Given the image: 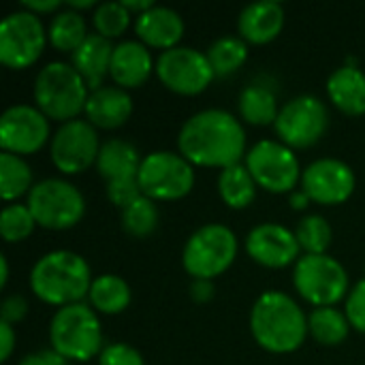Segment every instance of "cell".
Listing matches in <instances>:
<instances>
[{
  "mask_svg": "<svg viewBox=\"0 0 365 365\" xmlns=\"http://www.w3.org/2000/svg\"><path fill=\"white\" fill-rule=\"evenodd\" d=\"M351 323L342 310L334 308H314L308 314V331L323 346H338L351 334Z\"/></svg>",
  "mask_w": 365,
  "mask_h": 365,
  "instance_id": "obj_30",
  "label": "cell"
},
{
  "mask_svg": "<svg viewBox=\"0 0 365 365\" xmlns=\"http://www.w3.org/2000/svg\"><path fill=\"white\" fill-rule=\"evenodd\" d=\"M357 175L340 158L312 160L302 173V190L319 205H340L353 197Z\"/></svg>",
  "mask_w": 365,
  "mask_h": 365,
  "instance_id": "obj_16",
  "label": "cell"
},
{
  "mask_svg": "<svg viewBox=\"0 0 365 365\" xmlns=\"http://www.w3.org/2000/svg\"><path fill=\"white\" fill-rule=\"evenodd\" d=\"M289 203H291L293 210H306L308 203H310V197L299 188V190H293V192L289 195Z\"/></svg>",
  "mask_w": 365,
  "mask_h": 365,
  "instance_id": "obj_45",
  "label": "cell"
},
{
  "mask_svg": "<svg viewBox=\"0 0 365 365\" xmlns=\"http://www.w3.org/2000/svg\"><path fill=\"white\" fill-rule=\"evenodd\" d=\"M88 261L73 250H51L30 269V291L49 306L64 308L81 304L92 287Z\"/></svg>",
  "mask_w": 365,
  "mask_h": 365,
  "instance_id": "obj_3",
  "label": "cell"
},
{
  "mask_svg": "<svg viewBox=\"0 0 365 365\" xmlns=\"http://www.w3.org/2000/svg\"><path fill=\"white\" fill-rule=\"evenodd\" d=\"M17 365H68V361L60 353H56L51 349V351L30 353V355H26Z\"/></svg>",
  "mask_w": 365,
  "mask_h": 365,
  "instance_id": "obj_40",
  "label": "cell"
},
{
  "mask_svg": "<svg viewBox=\"0 0 365 365\" xmlns=\"http://www.w3.org/2000/svg\"><path fill=\"white\" fill-rule=\"evenodd\" d=\"M32 94L36 107L49 120L64 124L86 111L90 88L71 62L53 60L36 73Z\"/></svg>",
  "mask_w": 365,
  "mask_h": 365,
  "instance_id": "obj_4",
  "label": "cell"
},
{
  "mask_svg": "<svg viewBox=\"0 0 365 365\" xmlns=\"http://www.w3.org/2000/svg\"><path fill=\"white\" fill-rule=\"evenodd\" d=\"M0 287L4 289L6 284H9V259H6V255H2L0 257Z\"/></svg>",
  "mask_w": 365,
  "mask_h": 365,
  "instance_id": "obj_47",
  "label": "cell"
},
{
  "mask_svg": "<svg viewBox=\"0 0 365 365\" xmlns=\"http://www.w3.org/2000/svg\"><path fill=\"white\" fill-rule=\"evenodd\" d=\"M143 192L139 188V180L137 178H124V180H115V182H109L107 184V199L124 210L126 205H130L135 199H139Z\"/></svg>",
  "mask_w": 365,
  "mask_h": 365,
  "instance_id": "obj_38",
  "label": "cell"
},
{
  "mask_svg": "<svg viewBox=\"0 0 365 365\" xmlns=\"http://www.w3.org/2000/svg\"><path fill=\"white\" fill-rule=\"evenodd\" d=\"M139 150L126 141V139H107L101 145L98 158H96V171L98 175L109 184L124 178H137L141 167Z\"/></svg>",
  "mask_w": 365,
  "mask_h": 365,
  "instance_id": "obj_24",
  "label": "cell"
},
{
  "mask_svg": "<svg viewBox=\"0 0 365 365\" xmlns=\"http://www.w3.org/2000/svg\"><path fill=\"white\" fill-rule=\"evenodd\" d=\"M237 257V235L220 222L199 227L184 244L182 265L192 280L222 276Z\"/></svg>",
  "mask_w": 365,
  "mask_h": 365,
  "instance_id": "obj_6",
  "label": "cell"
},
{
  "mask_svg": "<svg viewBox=\"0 0 365 365\" xmlns=\"http://www.w3.org/2000/svg\"><path fill=\"white\" fill-rule=\"evenodd\" d=\"M329 126V113L325 103L314 94H299L280 107L276 118L278 141L291 150H308L317 145Z\"/></svg>",
  "mask_w": 365,
  "mask_h": 365,
  "instance_id": "obj_12",
  "label": "cell"
},
{
  "mask_svg": "<svg viewBox=\"0 0 365 365\" xmlns=\"http://www.w3.org/2000/svg\"><path fill=\"white\" fill-rule=\"evenodd\" d=\"M237 111L246 124H252V126L276 124V118L280 113L278 96L269 86H265L261 81H252V83L244 86V90L240 92Z\"/></svg>",
  "mask_w": 365,
  "mask_h": 365,
  "instance_id": "obj_25",
  "label": "cell"
},
{
  "mask_svg": "<svg viewBox=\"0 0 365 365\" xmlns=\"http://www.w3.org/2000/svg\"><path fill=\"white\" fill-rule=\"evenodd\" d=\"M88 34L90 32H88L86 17L66 6L62 11H58L47 26L49 45L62 53H73L88 38Z\"/></svg>",
  "mask_w": 365,
  "mask_h": 365,
  "instance_id": "obj_28",
  "label": "cell"
},
{
  "mask_svg": "<svg viewBox=\"0 0 365 365\" xmlns=\"http://www.w3.org/2000/svg\"><path fill=\"white\" fill-rule=\"evenodd\" d=\"M34 186L32 169L24 160V156L2 152L0 154V192L6 203L17 201L19 197H28Z\"/></svg>",
  "mask_w": 365,
  "mask_h": 365,
  "instance_id": "obj_31",
  "label": "cell"
},
{
  "mask_svg": "<svg viewBox=\"0 0 365 365\" xmlns=\"http://www.w3.org/2000/svg\"><path fill=\"white\" fill-rule=\"evenodd\" d=\"M60 6H62V2L60 0H24L21 2V9H26V11H30V13H34V15H47V13H58L60 11Z\"/></svg>",
  "mask_w": 365,
  "mask_h": 365,
  "instance_id": "obj_42",
  "label": "cell"
},
{
  "mask_svg": "<svg viewBox=\"0 0 365 365\" xmlns=\"http://www.w3.org/2000/svg\"><path fill=\"white\" fill-rule=\"evenodd\" d=\"M98 4L94 0H79V2H66V9H73L77 13H81L83 9H96Z\"/></svg>",
  "mask_w": 365,
  "mask_h": 365,
  "instance_id": "obj_46",
  "label": "cell"
},
{
  "mask_svg": "<svg viewBox=\"0 0 365 365\" xmlns=\"http://www.w3.org/2000/svg\"><path fill=\"white\" fill-rule=\"evenodd\" d=\"M156 77L167 90L182 96L201 94L216 79L205 51L184 45L160 51L156 58Z\"/></svg>",
  "mask_w": 365,
  "mask_h": 365,
  "instance_id": "obj_13",
  "label": "cell"
},
{
  "mask_svg": "<svg viewBox=\"0 0 365 365\" xmlns=\"http://www.w3.org/2000/svg\"><path fill=\"white\" fill-rule=\"evenodd\" d=\"M28 308H30V306H28L26 297L19 295V293H13V295H9V297L2 299V306H0V321H4V323H9V325H17V323H21V321L26 319Z\"/></svg>",
  "mask_w": 365,
  "mask_h": 365,
  "instance_id": "obj_39",
  "label": "cell"
},
{
  "mask_svg": "<svg viewBox=\"0 0 365 365\" xmlns=\"http://www.w3.org/2000/svg\"><path fill=\"white\" fill-rule=\"evenodd\" d=\"M244 165L252 173L259 188L274 195H291L302 184V165L289 145L274 139L257 141L248 152Z\"/></svg>",
  "mask_w": 365,
  "mask_h": 365,
  "instance_id": "obj_10",
  "label": "cell"
},
{
  "mask_svg": "<svg viewBox=\"0 0 365 365\" xmlns=\"http://www.w3.org/2000/svg\"><path fill=\"white\" fill-rule=\"evenodd\" d=\"M49 342L66 361L86 364L103 353V327L98 312L88 304L58 308L49 321Z\"/></svg>",
  "mask_w": 365,
  "mask_h": 365,
  "instance_id": "obj_5",
  "label": "cell"
},
{
  "mask_svg": "<svg viewBox=\"0 0 365 365\" xmlns=\"http://www.w3.org/2000/svg\"><path fill=\"white\" fill-rule=\"evenodd\" d=\"M137 180L152 201H180L195 188V167L180 152L156 150L143 156Z\"/></svg>",
  "mask_w": 365,
  "mask_h": 365,
  "instance_id": "obj_9",
  "label": "cell"
},
{
  "mask_svg": "<svg viewBox=\"0 0 365 365\" xmlns=\"http://www.w3.org/2000/svg\"><path fill=\"white\" fill-rule=\"evenodd\" d=\"M101 145L98 128H94L88 120L77 118L60 124V128L51 135L49 156L60 173L79 175L96 165Z\"/></svg>",
  "mask_w": 365,
  "mask_h": 365,
  "instance_id": "obj_14",
  "label": "cell"
},
{
  "mask_svg": "<svg viewBox=\"0 0 365 365\" xmlns=\"http://www.w3.org/2000/svg\"><path fill=\"white\" fill-rule=\"evenodd\" d=\"M133 15L137 13V15H141V13H145V11H150L152 6H154V2L152 0H124L122 2Z\"/></svg>",
  "mask_w": 365,
  "mask_h": 365,
  "instance_id": "obj_44",
  "label": "cell"
},
{
  "mask_svg": "<svg viewBox=\"0 0 365 365\" xmlns=\"http://www.w3.org/2000/svg\"><path fill=\"white\" fill-rule=\"evenodd\" d=\"M38 227L49 231H66L81 222L86 199L81 190L62 178H47L32 186L26 201Z\"/></svg>",
  "mask_w": 365,
  "mask_h": 365,
  "instance_id": "obj_8",
  "label": "cell"
},
{
  "mask_svg": "<svg viewBox=\"0 0 365 365\" xmlns=\"http://www.w3.org/2000/svg\"><path fill=\"white\" fill-rule=\"evenodd\" d=\"M113 43L101 34H88V38L71 53V64L83 77L90 92L105 86V77L111 68Z\"/></svg>",
  "mask_w": 365,
  "mask_h": 365,
  "instance_id": "obj_22",
  "label": "cell"
},
{
  "mask_svg": "<svg viewBox=\"0 0 365 365\" xmlns=\"http://www.w3.org/2000/svg\"><path fill=\"white\" fill-rule=\"evenodd\" d=\"M344 314L355 331L365 334V278L351 287L344 299Z\"/></svg>",
  "mask_w": 365,
  "mask_h": 365,
  "instance_id": "obj_36",
  "label": "cell"
},
{
  "mask_svg": "<svg viewBox=\"0 0 365 365\" xmlns=\"http://www.w3.org/2000/svg\"><path fill=\"white\" fill-rule=\"evenodd\" d=\"M47 43V28L41 17L26 9H17L0 21V62L6 68H30Z\"/></svg>",
  "mask_w": 365,
  "mask_h": 365,
  "instance_id": "obj_11",
  "label": "cell"
},
{
  "mask_svg": "<svg viewBox=\"0 0 365 365\" xmlns=\"http://www.w3.org/2000/svg\"><path fill=\"white\" fill-rule=\"evenodd\" d=\"M257 182L244 163L231 165L218 175V195L231 210H246L257 199Z\"/></svg>",
  "mask_w": 365,
  "mask_h": 365,
  "instance_id": "obj_27",
  "label": "cell"
},
{
  "mask_svg": "<svg viewBox=\"0 0 365 365\" xmlns=\"http://www.w3.org/2000/svg\"><path fill=\"white\" fill-rule=\"evenodd\" d=\"M190 297L197 304H207L214 297V280H192Z\"/></svg>",
  "mask_w": 365,
  "mask_h": 365,
  "instance_id": "obj_43",
  "label": "cell"
},
{
  "mask_svg": "<svg viewBox=\"0 0 365 365\" xmlns=\"http://www.w3.org/2000/svg\"><path fill=\"white\" fill-rule=\"evenodd\" d=\"M154 71H156V62L152 58V51L141 41H120L113 47L111 68H109V77L113 79V86L122 90L141 88Z\"/></svg>",
  "mask_w": 365,
  "mask_h": 365,
  "instance_id": "obj_19",
  "label": "cell"
},
{
  "mask_svg": "<svg viewBox=\"0 0 365 365\" xmlns=\"http://www.w3.org/2000/svg\"><path fill=\"white\" fill-rule=\"evenodd\" d=\"M250 334L255 342L274 355H289L308 338V314L284 291H263L250 310Z\"/></svg>",
  "mask_w": 365,
  "mask_h": 365,
  "instance_id": "obj_2",
  "label": "cell"
},
{
  "mask_svg": "<svg viewBox=\"0 0 365 365\" xmlns=\"http://www.w3.org/2000/svg\"><path fill=\"white\" fill-rule=\"evenodd\" d=\"M13 349H15V331H13V325L0 321V361L2 364L11 359Z\"/></svg>",
  "mask_w": 365,
  "mask_h": 365,
  "instance_id": "obj_41",
  "label": "cell"
},
{
  "mask_svg": "<svg viewBox=\"0 0 365 365\" xmlns=\"http://www.w3.org/2000/svg\"><path fill=\"white\" fill-rule=\"evenodd\" d=\"M88 302L98 314L113 317V314H122L130 306L133 291L124 278L115 274H103L92 280Z\"/></svg>",
  "mask_w": 365,
  "mask_h": 365,
  "instance_id": "obj_26",
  "label": "cell"
},
{
  "mask_svg": "<svg viewBox=\"0 0 365 365\" xmlns=\"http://www.w3.org/2000/svg\"><path fill=\"white\" fill-rule=\"evenodd\" d=\"M327 96L346 115L365 113V73L355 64L338 66L327 79Z\"/></svg>",
  "mask_w": 365,
  "mask_h": 365,
  "instance_id": "obj_23",
  "label": "cell"
},
{
  "mask_svg": "<svg viewBox=\"0 0 365 365\" xmlns=\"http://www.w3.org/2000/svg\"><path fill=\"white\" fill-rule=\"evenodd\" d=\"M178 152L192 167L227 169L246 156V130L237 115L225 109H203L190 115L178 133Z\"/></svg>",
  "mask_w": 365,
  "mask_h": 365,
  "instance_id": "obj_1",
  "label": "cell"
},
{
  "mask_svg": "<svg viewBox=\"0 0 365 365\" xmlns=\"http://www.w3.org/2000/svg\"><path fill=\"white\" fill-rule=\"evenodd\" d=\"M49 118L34 105L17 103L4 109L0 118V148L17 156L38 152L51 141Z\"/></svg>",
  "mask_w": 365,
  "mask_h": 365,
  "instance_id": "obj_15",
  "label": "cell"
},
{
  "mask_svg": "<svg viewBox=\"0 0 365 365\" xmlns=\"http://www.w3.org/2000/svg\"><path fill=\"white\" fill-rule=\"evenodd\" d=\"M130 19H133V13L122 2H101L92 13L96 34L109 41L122 36L126 28L130 26Z\"/></svg>",
  "mask_w": 365,
  "mask_h": 365,
  "instance_id": "obj_35",
  "label": "cell"
},
{
  "mask_svg": "<svg viewBox=\"0 0 365 365\" xmlns=\"http://www.w3.org/2000/svg\"><path fill=\"white\" fill-rule=\"evenodd\" d=\"M184 30H186L184 17L171 6L154 4L150 11L135 17L137 41H141L145 47L152 49L167 51L178 47V43L184 36Z\"/></svg>",
  "mask_w": 365,
  "mask_h": 365,
  "instance_id": "obj_18",
  "label": "cell"
},
{
  "mask_svg": "<svg viewBox=\"0 0 365 365\" xmlns=\"http://www.w3.org/2000/svg\"><path fill=\"white\" fill-rule=\"evenodd\" d=\"M284 28V6L276 0L252 2L240 11L237 34L248 45H267Z\"/></svg>",
  "mask_w": 365,
  "mask_h": 365,
  "instance_id": "obj_20",
  "label": "cell"
},
{
  "mask_svg": "<svg viewBox=\"0 0 365 365\" xmlns=\"http://www.w3.org/2000/svg\"><path fill=\"white\" fill-rule=\"evenodd\" d=\"M158 218L160 214L156 201L141 195L139 199H135L130 205L122 210V229L135 240H145L156 231Z\"/></svg>",
  "mask_w": 365,
  "mask_h": 365,
  "instance_id": "obj_32",
  "label": "cell"
},
{
  "mask_svg": "<svg viewBox=\"0 0 365 365\" xmlns=\"http://www.w3.org/2000/svg\"><path fill=\"white\" fill-rule=\"evenodd\" d=\"M98 365H145V361L135 346L126 342H111L98 355Z\"/></svg>",
  "mask_w": 365,
  "mask_h": 365,
  "instance_id": "obj_37",
  "label": "cell"
},
{
  "mask_svg": "<svg viewBox=\"0 0 365 365\" xmlns=\"http://www.w3.org/2000/svg\"><path fill=\"white\" fill-rule=\"evenodd\" d=\"M34 227H38V225L26 203L24 205L21 203L4 205V210L0 214V235L4 242H9V244L24 242L32 235Z\"/></svg>",
  "mask_w": 365,
  "mask_h": 365,
  "instance_id": "obj_34",
  "label": "cell"
},
{
  "mask_svg": "<svg viewBox=\"0 0 365 365\" xmlns=\"http://www.w3.org/2000/svg\"><path fill=\"white\" fill-rule=\"evenodd\" d=\"M295 237L304 255H327L334 242V231L325 216L308 214L299 220L295 229Z\"/></svg>",
  "mask_w": 365,
  "mask_h": 365,
  "instance_id": "obj_33",
  "label": "cell"
},
{
  "mask_svg": "<svg viewBox=\"0 0 365 365\" xmlns=\"http://www.w3.org/2000/svg\"><path fill=\"white\" fill-rule=\"evenodd\" d=\"M244 246L248 257L267 269H284L295 265L302 257L295 231L280 222H261L252 227Z\"/></svg>",
  "mask_w": 365,
  "mask_h": 365,
  "instance_id": "obj_17",
  "label": "cell"
},
{
  "mask_svg": "<svg viewBox=\"0 0 365 365\" xmlns=\"http://www.w3.org/2000/svg\"><path fill=\"white\" fill-rule=\"evenodd\" d=\"M83 113L94 128L115 130L130 120L133 98L128 90H122L118 86H103L90 92Z\"/></svg>",
  "mask_w": 365,
  "mask_h": 365,
  "instance_id": "obj_21",
  "label": "cell"
},
{
  "mask_svg": "<svg viewBox=\"0 0 365 365\" xmlns=\"http://www.w3.org/2000/svg\"><path fill=\"white\" fill-rule=\"evenodd\" d=\"M293 287L314 308H334L351 291L344 265L329 255H302L293 267Z\"/></svg>",
  "mask_w": 365,
  "mask_h": 365,
  "instance_id": "obj_7",
  "label": "cell"
},
{
  "mask_svg": "<svg viewBox=\"0 0 365 365\" xmlns=\"http://www.w3.org/2000/svg\"><path fill=\"white\" fill-rule=\"evenodd\" d=\"M205 56L216 77H229L246 64L248 43L240 34H222L207 47Z\"/></svg>",
  "mask_w": 365,
  "mask_h": 365,
  "instance_id": "obj_29",
  "label": "cell"
}]
</instances>
